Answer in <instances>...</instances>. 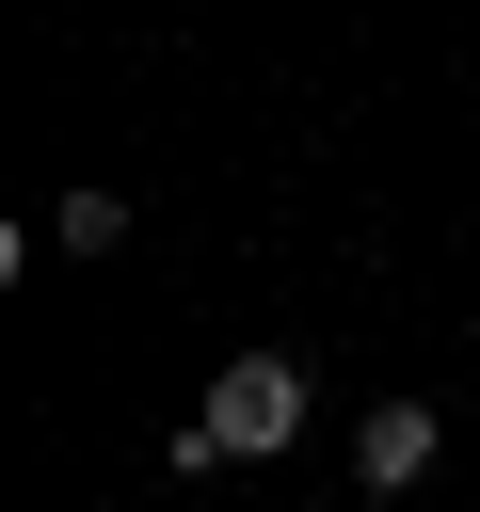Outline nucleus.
Segmentation results:
<instances>
[{
  "label": "nucleus",
  "instance_id": "3",
  "mask_svg": "<svg viewBox=\"0 0 480 512\" xmlns=\"http://www.w3.org/2000/svg\"><path fill=\"white\" fill-rule=\"evenodd\" d=\"M48 240H64V256H112V240H128V192H64Z\"/></svg>",
  "mask_w": 480,
  "mask_h": 512
},
{
  "label": "nucleus",
  "instance_id": "1",
  "mask_svg": "<svg viewBox=\"0 0 480 512\" xmlns=\"http://www.w3.org/2000/svg\"><path fill=\"white\" fill-rule=\"evenodd\" d=\"M288 432H304V368H288V352H240V368L176 416V480H208V464H272Z\"/></svg>",
  "mask_w": 480,
  "mask_h": 512
},
{
  "label": "nucleus",
  "instance_id": "2",
  "mask_svg": "<svg viewBox=\"0 0 480 512\" xmlns=\"http://www.w3.org/2000/svg\"><path fill=\"white\" fill-rule=\"evenodd\" d=\"M432 448H448V432H432V400H368V416H352V480H368V496H416V480H432Z\"/></svg>",
  "mask_w": 480,
  "mask_h": 512
}]
</instances>
